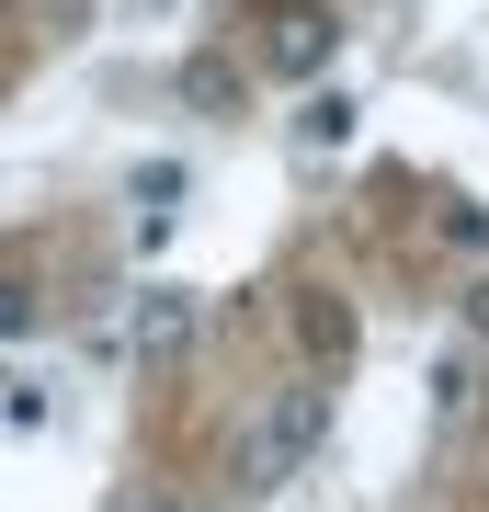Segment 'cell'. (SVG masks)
Returning <instances> with one entry per match:
<instances>
[{"mask_svg": "<svg viewBox=\"0 0 489 512\" xmlns=\"http://www.w3.org/2000/svg\"><path fill=\"white\" fill-rule=\"evenodd\" d=\"M126 512H182V501H126Z\"/></svg>", "mask_w": 489, "mask_h": 512, "instance_id": "9c48e42d", "label": "cell"}, {"mask_svg": "<svg viewBox=\"0 0 489 512\" xmlns=\"http://www.w3.org/2000/svg\"><path fill=\"white\" fill-rule=\"evenodd\" d=\"M126 342H137V365H171V353H194V285H148L137 308H126Z\"/></svg>", "mask_w": 489, "mask_h": 512, "instance_id": "3957f363", "label": "cell"}, {"mask_svg": "<svg viewBox=\"0 0 489 512\" xmlns=\"http://www.w3.org/2000/svg\"><path fill=\"white\" fill-rule=\"evenodd\" d=\"M23 319H35V296H23V285H0V342H12Z\"/></svg>", "mask_w": 489, "mask_h": 512, "instance_id": "ba28073f", "label": "cell"}, {"mask_svg": "<svg viewBox=\"0 0 489 512\" xmlns=\"http://www.w3.org/2000/svg\"><path fill=\"white\" fill-rule=\"evenodd\" d=\"M182 103H194V114H228L239 103V69H228V57H194V69H182Z\"/></svg>", "mask_w": 489, "mask_h": 512, "instance_id": "277c9868", "label": "cell"}, {"mask_svg": "<svg viewBox=\"0 0 489 512\" xmlns=\"http://www.w3.org/2000/svg\"><path fill=\"white\" fill-rule=\"evenodd\" d=\"M171 194H182V160H148V171H137V228H160Z\"/></svg>", "mask_w": 489, "mask_h": 512, "instance_id": "8992f818", "label": "cell"}, {"mask_svg": "<svg viewBox=\"0 0 489 512\" xmlns=\"http://www.w3.org/2000/svg\"><path fill=\"white\" fill-rule=\"evenodd\" d=\"M319 444H330V387H273L251 444H239V490H285Z\"/></svg>", "mask_w": 489, "mask_h": 512, "instance_id": "6da1fadb", "label": "cell"}, {"mask_svg": "<svg viewBox=\"0 0 489 512\" xmlns=\"http://www.w3.org/2000/svg\"><path fill=\"white\" fill-rule=\"evenodd\" d=\"M330 46H342V23H330L319 0H285V12H273V35H262V69L319 80V69H330Z\"/></svg>", "mask_w": 489, "mask_h": 512, "instance_id": "7a4b0ae2", "label": "cell"}, {"mask_svg": "<svg viewBox=\"0 0 489 512\" xmlns=\"http://www.w3.org/2000/svg\"><path fill=\"white\" fill-rule=\"evenodd\" d=\"M296 330H308L319 353H353V308H296Z\"/></svg>", "mask_w": 489, "mask_h": 512, "instance_id": "52a82bcc", "label": "cell"}, {"mask_svg": "<svg viewBox=\"0 0 489 512\" xmlns=\"http://www.w3.org/2000/svg\"><path fill=\"white\" fill-rule=\"evenodd\" d=\"M0 12H12V0H0Z\"/></svg>", "mask_w": 489, "mask_h": 512, "instance_id": "30bf717a", "label": "cell"}, {"mask_svg": "<svg viewBox=\"0 0 489 512\" xmlns=\"http://www.w3.org/2000/svg\"><path fill=\"white\" fill-rule=\"evenodd\" d=\"M296 137H308V148H342V137H353V103H342V92H308V114H296Z\"/></svg>", "mask_w": 489, "mask_h": 512, "instance_id": "5b68a950", "label": "cell"}]
</instances>
